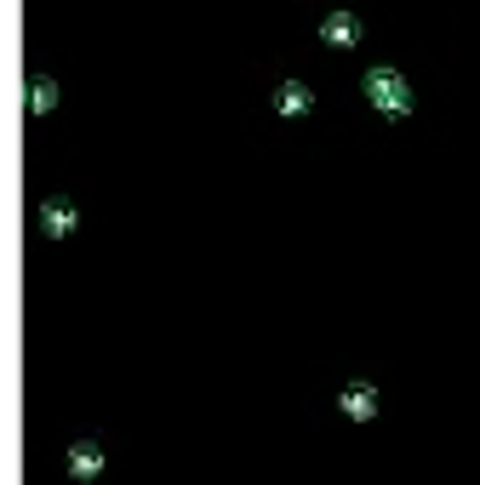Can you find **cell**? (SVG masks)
Wrapping results in <instances>:
<instances>
[{
  "label": "cell",
  "mask_w": 480,
  "mask_h": 485,
  "mask_svg": "<svg viewBox=\"0 0 480 485\" xmlns=\"http://www.w3.org/2000/svg\"><path fill=\"white\" fill-rule=\"evenodd\" d=\"M29 103H35V115H46V108L57 103V86H52V81H40V86H35V98H29Z\"/></svg>",
  "instance_id": "7"
},
{
  "label": "cell",
  "mask_w": 480,
  "mask_h": 485,
  "mask_svg": "<svg viewBox=\"0 0 480 485\" xmlns=\"http://www.w3.org/2000/svg\"><path fill=\"white\" fill-rule=\"evenodd\" d=\"M320 35H327V46H354V40H361V23H354L349 12H332Z\"/></svg>",
  "instance_id": "5"
},
{
  "label": "cell",
  "mask_w": 480,
  "mask_h": 485,
  "mask_svg": "<svg viewBox=\"0 0 480 485\" xmlns=\"http://www.w3.org/2000/svg\"><path fill=\"white\" fill-rule=\"evenodd\" d=\"M337 405H344V417L366 422L371 411H378V388H371V383H349V388H344V400H337Z\"/></svg>",
  "instance_id": "2"
},
{
  "label": "cell",
  "mask_w": 480,
  "mask_h": 485,
  "mask_svg": "<svg viewBox=\"0 0 480 485\" xmlns=\"http://www.w3.org/2000/svg\"><path fill=\"white\" fill-rule=\"evenodd\" d=\"M69 474H74V480H98V474H103V446L81 440V446L69 451Z\"/></svg>",
  "instance_id": "3"
},
{
  "label": "cell",
  "mask_w": 480,
  "mask_h": 485,
  "mask_svg": "<svg viewBox=\"0 0 480 485\" xmlns=\"http://www.w3.org/2000/svg\"><path fill=\"white\" fill-rule=\"evenodd\" d=\"M366 98L383 108V115H406L412 108V91H406V81H400L395 69H371L366 74Z\"/></svg>",
  "instance_id": "1"
},
{
  "label": "cell",
  "mask_w": 480,
  "mask_h": 485,
  "mask_svg": "<svg viewBox=\"0 0 480 485\" xmlns=\"http://www.w3.org/2000/svg\"><path fill=\"white\" fill-rule=\"evenodd\" d=\"M309 103H315V91H309L303 81H292V86L275 91V108H281V115H309Z\"/></svg>",
  "instance_id": "4"
},
{
  "label": "cell",
  "mask_w": 480,
  "mask_h": 485,
  "mask_svg": "<svg viewBox=\"0 0 480 485\" xmlns=\"http://www.w3.org/2000/svg\"><path fill=\"white\" fill-rule=\"evenodd\" d=\"M46 229H52V234H69L74 229V206H69V200H46Z\"/></svg>",
  "instance_id": "6"
}]
</instances>
